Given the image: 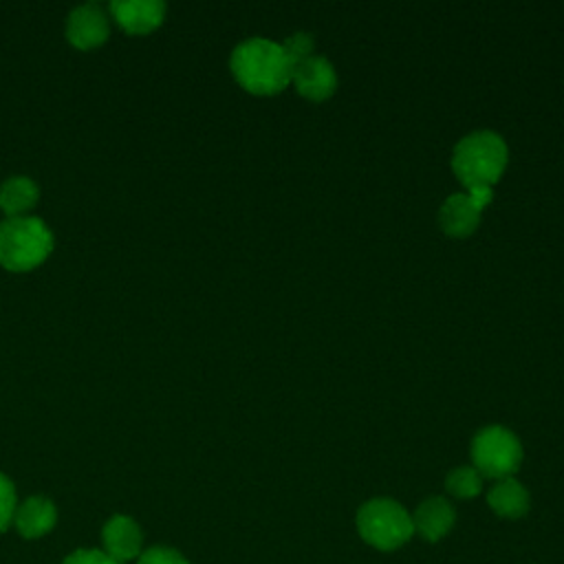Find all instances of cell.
<instances>
[{
    "instance_id": "1",
    "label": "cell",
    "mask_w": 564,
    "mask_h": 564,
    "mask_svg": "<svg viewBox=\"0 0 564 564\" xmlns=\"http://www.w3.org/2000/svg\"><path fill=\"white\" fill-rule=\"evenodd\" d=\"M229 64L236 82L253 95H275L289 86L293 75L282 44L264 37H251L238 44Z\"/></svg>"
},
{
    "instance_id": "2",
    "label": "cell",
    "mask_w": 564,
    "mask_h": 564,
    "mask_svg": "<svg viewBox=\"0 0 564 564\" xmlns=\"http://www.w3.org/2000/svg\"><path fill=\"white\" fill-rule=\"evenodd\" d=\"M507 145L491 130H478L463 137L452 152V170L456 178L471 189H494L507 167Z\"/></svg>"
},
{
    "instance_id": "3",
    "label": "cell",
    "mask_w": 564,
    "mask_h": 564,
    "mask_svg": "<svg viewBox=\"0 0 564 564\" xmlns=\"http://www.w3.org/2000/svg\"><path fill=\"white\" fill-rule=\"evenodd\" d=\"M53 249L48 227L35 216H11L0 223V264L26 271L40 264Z\"/></svg>"
},
{
    "instance_id": "4",
    "label": "cell",
    "mask_w": 564,
    "mask_h": 564,
    "mask_svg": "<svg viewBox=\"0 0 564 564\" xmlns=\"http://www.w3.org/2000/svg\"><path fill=\"white\" fill-rule=\"evenodd\" d=\"M357 531L370 546L394 551L412 538L414 524L412 516L397 500L372 498L357 511Z\"/></svg>"
},
{
    "instance_id": "5",
    "label": "cell",
    "mask_w": 564,
    "mask_h": 564,
    "mask_svg": "<svg viewBox=\"0 0 564 564\" xmlns=\"http://www.w3.org/2000/svg\"><path fill=\"white\" fill-rule=\"evenodd\" d=\"M471 460L482 478H511L522 463V445L507 427L491 425L474 436Z\"/></svg>"
},
{
    "instance_id": "6",
    "label": "cell",
    "mask_w": 564,
    "mask_h": 564,
    "mask_svg": "<svg viewBox=\"0 0 564 564\" xmlns=\"http://www.w3.org/2000/svg\"><path fill=\"white\" fill-rule=\"evenodd\" d=\"M494 189H471V192H458L445 198L438 212L441 227L447 236L465 238L469 236L478 223L482 209L491 203Z\"/></svg>"
},
{
    "instance_id": "7",
    "label": "cell",
    "mask_w": 564,
    "mask_h": 564,
    "mask_svg": "<svg viewBox=\"0 0 564 564\" xmlns=\"http://www.w3.org/2000/svg\"><path fill=\"white\" fill-rule=\"evenodd\" d=\"M291 82L295 84L297 93L311 101H324L337 88V75L333 64L319 55H311L308 59L293 66Z\"/></svg>"
},
{
    "instance_id": "8",
    "label": "cell",
    "mask_w": 564,
    "mask_h": 564,
    "mask_svg": "<svg viewBox=\"0 0 564 564\" xmlns=\"http://www.w3.org/2000/svg\"><path fill=\"white\" fill-rule=\"evenodd\" d=\"M66 37L77 48H93L108 37V18L97 2L79 4L66 22Z\"/></svg>"
},
{
    "instance_id": "9",
    "label": "cell",
    "mask_w": 564,
    "mask_h": 564,
    "mask_svg": "<svg viewBox=\"0 0 564 564\" xmlns=\"http://www.w3.org/2000/svg\"><path fill=\"white\" fill-rule=\"evenodd\" d=\"M101 542L106 549L104 553H108L112 560H117L121 564L141 553L143 535H141L139 524L132 518L115 516L104 524Z\"/></svg>"
},
{
    "instance_id": "10",
    "label": "cell",
    "mask_w": 564,
    "mask_h": 564,
    "mask_svg": "<svg viewBox=\"0 0 564 564\" xmlns=\"http://www.w3.org/2000/svg\"><path fill=\"white\" fill-rule=\"evenodd\" d=\"M110 11L126 31L148 33L161 24L165 4L161 0H115Z\"/></svg>"
},
{
    "instance_id": "11",
    "label": "cell",
    "mask_w": 564,
    "mask_h": 564,
    "mask_svg": "<svg viewBox=\"0 0 564 564\" xmlns=\"http://www.w3.org/2000/svg\"><path fill=\"white\" fill-rule=\"evenodd\" d=\"M454 520H456V511L454 507L441 498V496H434V498H427L423 500L414 516H412V524H414V531L427 540V542H436L441 540L452 527H454Z\"/></svg>"
},
{
    "instance_id": "12",
    "label": "cell",
    "mask_w": 564,
    "mask_h": 564,
    "mask_svg": "<svg viewBox=\"0 0 564 564\" xmlns=\"http://www.w3.org/2000/svg\"><path fill=\"white\" fill-rule=\"evenodd\" d=\"M15 527L20 531L22 538H40L44 533H48L57 520V511L55 505L48 498L42 496H31L26 498L18 509H15Z\"/></svg>"
},
{
    "instance_id": "13",
    "label": "cell",
    "mask_w": 564,
    "mask_h": 564,
    "mask_svg": "<svg viewBox=\"0 0 564 564\" xmlns=\"http://www.w3.org/2000/svg\"><path fill=\"white\" fill-rule=\"evenodd\" d=\"M487 502L494 509V513H498L500 518H522L529 511V491L516 480V478H502L498 480L489 494H487Z\"/></svg>"
},
{
    "instance_id": "14",
    "label": "cell",
    "mask_w": 564,
    "mask_h": 564,
    "mask_svg": "<svg viewBox=\"0 0 564 564\" xmlns=\"http://www.w3.org/2000/svg\"><path fill=\"white\" fill-rule=\"evenodd\" d=\"M37 200V185L29 176H9L0 185V207L9 216H20Z\"/></svg>"
},
{
    "instance_id": "15",
    "label": "cell",
    "mask_w": 564,
    "mask_h": 564,
    "mask_svg": "<svg viewBox=\"0 0 564 564\" xmlns=\"http://www.w3.org/2000/svg\"><path fill=\"white\" fill-rule=\"evenodd\" d=\"M445 489L456 498H476L482 489V476L476 467H456L447 474Z\"/></svg>"
},
{
    "instance_id": "16",
    "label": "cell",
    "mask_w": 564,
    "mask_h": 564,
    "mask_svg": "<svg viewBox=\"0 0 564 564\" xmlns=\"http://www.w3.org/2000/svg\"><path fill=\"white\" fill-rule=\"evenodd\" d=\"M313 37L308 33H293L282 42V51L286 53L291 66H297L300 62L308 59L313 55Z\"/></svg>"
},
{
    "instance_id": "17",
    "label": "cell",
    "mask_w": 564,
    "mask_h": 564,
    "mask_svg": "<svg viewBox=\"0 0 564 564\" xmlns=\"http://www.w3.org/2000/svg\"><path fill=\"white\" fill-rule=\"evenodd\" d=\"M13 516H15V489L11 480L4 474H0V531L9 527Z\"/></svg>"
},
{
    "instance_id": "18",
    "label": "cell",
    "mask_w": 564,
    "mask_h": 564,
    "mask_svg": "<svg viewBox=\"0 0 564 564\" xmlns=\"http://www.w3.org/2000/svg\"><path fill=\"white\" fill-rule=\"evenodd\" d=\"M137 564H189L178 551L167 546H152L145 553H141Z\"/></svg>"
},
{
    "instance_id": "19",
    "label": "cell",
    "mask_w": 564,
    "mask_h": 564,
    "mask_svg": "<svg viewBox=\"0 0 564 564\" xmlns=\"http://www.w3.org/2000/svg\"><path fill=\"white\" fill-rule=\"evenodd\" d=\"M62 564H119L117 560H112L108 553L97 551V549H82L70 553Z\"/></svg>"
}]
</instances>
